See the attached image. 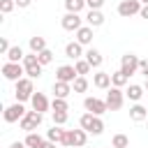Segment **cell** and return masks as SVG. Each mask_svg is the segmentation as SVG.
Instances as JSON below:
<instances>
[{"instance_id":"cell-1","label":"cell","mask_w":148,"mask_h":148,"mask_svg":"<svg viewBox=\"0 0 148 148\" xmlns=\"http://www.w3.org/2000/svg\"><path fill=\"white\" fill-rule=\"evenodd\" d=\"M79 125H81V130H86L88 134H95V136L104 132V123H102V118H99V116H92V113H83L81 120H79Z\"/></svg>"},{"instance_id":"cell-2","label":"cell","mask_w":148,"mask_h":148,"mask_svg":"<svg viewBox=\"0 0 148 148\" xmlns=\"http://www.w3.org/2000/svg\"><path fill=\"white\" fill-rule=\"evenodd\" d=\"M86 141H88V132L86 130H67L62 146L65 148H81V146H86Z\"/></svg>"},{"instance_id":"cell-3","label":"cell","mask_w":148,"mask_h":148,"mask_svg":"<svg viewBox=\"0 0 148 148\" xmlns=\"http://www.w3.org/2000/svg\"><path fill=\"white\" fill-rule=\"evenodd\" d=\"M42 120H44V118H42V113H39V111H28V113L18 120V127H21L23 132H28V134H30V132H35V130L42 125Z\"/></svg>"},{"instance_id":"cell-4","label":"cell","mask_w":148,"mask_h":148,"mask_svg":"<svg viewBox=\"0 0 148 148\" xmlns=\"http://www.w3.org/2000/svg\"><path fill=\"white\" fill-rule=\"evenodd\" d=\"M16 102H25V99H32L35 90H32V79L23 76L21 81H16Z\"/></svg>"},{"instance_id":"cell-5","label":"cell","mask_w":148,"mask_h":148,"mask_svg":"<svg viewBox=\"0 0 148 148\" xmlns=\"http://www.w3.org/2000/svg\"><path fill=\"white\" fill-rule=\"evenodd\" d=\"M23 67H25V74L28 79H39L42 76V65L37 60V53H28L23 58Z\"/></svg>"},{"instance_id":"cell-6","label":"cell","mask_w":148,"mask_h":148,"mask_svg":"<svg viewBox=\"0 0 148 148\" xmlns=\"http://www.w3.org/2000/svg\"><path fill=\"white\" fill-rule=\"evenodd\" d=\"M23 74H25V67L23 65H18V62H5L2 65V76L7 79V81H21L23 79Z\"/></svg>"},{"instance_id":"cell-7","label":"cell","mask_w":148,"mask_h":148,"mask_svg":"<svg viewBox=\"0 0 148 148\" xmlns=\"http://www.w3.org/2000/svg\"><path fill=\"white\" fill-rule=\"evenodd\" d=\"M123 99H125V95H123V90L120 88H116V86H111L109 88V92H106V106H109V111H118L120 106H123Z\"/></svg>"},{"instance_id":"cell-8","label":"cell","mask_w":148,"mask_h":148,"mask_svg":"<svg viewBox=\"0 0 148 148\" xmlns=\"http://www.w3.org/2000/svg\"><path fill=\"white\" fill-rule=\"evenodd\" d=\"M83 106H86V111L92 113V116H102V113L109 111L106 102H104V99H97V97H86V99H83Z\"/></svg>"},{"instance_id":"cell-9","label":"cell","mask_w":148,"mask_h":148,"mask_svg":"<svg viewBox=\"0 0 148 148\" xmlns=\"http://www.w3.org/2000/svg\"><path fill=\"white\" fill-rule=\"evenodd\" d=\"M141 2L139 0H123L120 5H118V14L120 16H125V18H130V16H134V14H139L141 12Z\"/></svg>"},{"instance_id":"cell-10","label":"cell","mask_w":148,"mask_h":148,"mask_svg":"<svg viewBox=\"0 0 148 148\" xmlns=\"http://www.w3.org/2000/svg\"><path fill=\"white\" fill-rule=\"evenodd\" d=\"M25 113H28V111L23 109V104H21V102H16V104H12V106H7V109H5L2 118H5V123H16V120H21Z\"/></svg>"},{"instance_id":"cell-11","label":"cell","mask_w":148,"mask_h":148,"mask_svg":"<svg viewBox=\"0 0 148 148\" xmlns=\"http://www.w3.org/2000/svg\"><path fill=\"white\" fill-rule=\"evenodd\" d=\"M139 62H141V60H139L134 53H125V56L120 58V69H123L127 76H132V74L139 69Z\"/></svg>"},{"instance_id":"cell-12","label":"cell","mask_w":148,"mask_h":148,"mask_svg":"<svg viewBox=\"0 0 148 148\" xmlns=\"http://www.w3.org/2000/svg\"><path fill=\"white\" fill-rule=\"evenodd\" d=\"M76 69L72 67V65H60L58 69H56V81H65V83H74L76 81Z\"/></svg>"},{"instance_id":"cell-13","label":"cell","mask_w":148,"mask_h":148,"mask_svg":"<svg viewBox=\"0 0 148 148\" xmlns=\"http://www.w3.org/2000/svg\"><path fill=\"white\" fill-rule=\"evenodd\" d=\"M60 23H62V28H65V30H74V32L83 28L81 16H79V14H72V12H67V14L62 16V21H60Z\"/></svg>"},{"instance_id":"cell-14","label":"cell","mask_w":148,"mask_h":148,"mask_svg":"<svg viewBox=\"0 0 148 148\" xmlns=\"http://www.w3.org/2000/svg\"><path fill=\"white\" fill-rule=\"evenodd\" d=\"M30 102H32V111H39V113H44V111H49V106H51L44 92H35Z\"/></svg>"},{"instance_id":"cell-15","label":"cell","mask_w":148,"mask_h":148,"mask_svg":"<svg viewBox=\"0 0 148 148\" xmlns=\"http://www.w3.org/2000/svg\"><path fill=\"white\" fill-rule=\"evenodd\" d=\"M65 56L76 62V60H81V56H86V53H83V46H81L79 42H69V44L65 46Z\"/></svg>"},{"instance_id":"cell-16","label":"cell","mask_w":148,"mask_h":148,"mask_svg":"<svg viewBox=\"0 0 148 148\" xmlns=\"http://www.w3.org/2000/svg\"><path fill=\"white\" fill-rule=\"evenodd\" d=\"M72 90H74L72 83H65V81H56V83H53V92H56V97H60V99H67Z\"/></svg>"},{"instance_id":"cell-17","label":"cell","mask_w":148,"mask_h":148,"mask_svg":"<svg viewBox=\"0 0 148 148\" xmlns=\"http://www.w3.org/2000/svg\"><path fill=\"white\" fill-rule=\"evenodd\" d=\"M76 42H79L81 46H88V44L92 42V28H90V25H83L81 30H76Z\"/></svg>"},{"instance_id":"cell-18","label":"cell","mask_w":148,"mask_h":148,"mask_svg":"<svg viewBox=\"0 0 148 148\" xmlns=\"http://www.w3.org/2000/svg\"><path fill=\"white\" fill-rule=\"evenodd\" d=\"M92 83H95V88L106 90V88H111V74H106V72H97V74L92 76Z\"/></svg>"},{"instance_id":"cell-19","label":"cell","mask_w":148,"mask_h":148,"mask_svg":"<svg viewBox=\"0 0 148 148\" xmlns=\"http://www.w3.org/2000/svg\"><path fill=\"white\" fill-rule=\"evenodd\" d=\"M86 23H88L90 28H97V25H102V23H104V14H102L99 9H90V12H88V16H86Z\"/></svg>"},{"instance_id":"cell-20","label":"cell","mask_w":148,"mask_h":148,"mask_svg":"<svg viewBox=\"0 0 148 148\" xmlns=\"http://www.w3.org/2000/svg\"><path fill=\"white\" fill-rule=\"evenodd\" d=\"M130 118H132L134 123H141V120H146V118H148V109H146V106H141V104H134V106L130 109Z\"/></svg>"},{"instance_id":"cell-21","label":"cell","mask_w":148,"mask_h":148,"mask_svg":"<svg viewBox=\"0 0 148 148\" xmlns=\"http://www.w3.org/2000/svg\"><path fill=\"white\" fill-rule=\"evenodd\" d=\"M65 134H67V132L60 130V125H53V127L46 132V139L53 141V143H62V141H65Z\"/></svg>"},{"instance_id":"cell-22","label":"cell","mask_w":148,"mask_h":148,"mask_svg":"<svg viewBox=\"0 0 148 148\" xmlns=\"http://www.w3.org/2000/svg\"><path fill=\"white\" fill-rule=\"evenodd\" d=\"M86 60L90 62V67H99V65L104 62V58H102V53H99L97 49H88V51H86Z\"/></svg>"},{"instance_id":"cell-23","label":"cell","mask_w":148,"mask_h":148,"mask_svg":"<svg viewBox=\"0 0 148 148\" xmlns=\"http://www.w3.org/2000/svg\"><path fill=\"white\" fill-rule=\"evenodd\" d=\"M44 49H46V39H44V37H39V35L30 37V51H32V53H42Z\"/></svg>"},{"instance_id":"cell-24","label":"cell","mask_w":148,"mask_h":148,"mask_svg":"<svg viewBox=\"0 0 148 148\" xmlns=\"http://www.w3.org/2000/svg\"><path fill=\"white\" fill-rule=\"evenodd\" d=\"M127 81H130V76H127L123 69H118V72H113V74H111V86H116V88H123Z\"/></svg>"},{"instance_id":"cell-25","label":"cell","mask_w":148,"mask_h":148,"mask_svg":"<svg viewBox=\"0 0 148 148\" xmlns=\"http://www.w3.org/2000/svg\"><path fill=\"white\" fill-rule=\"evenodd\" d=\"M125 95H127L132 102H139V99L143 97V86H136V83H132V86L125 90Z\"/></svg>"},{"instance_id":"cell-26","label":"cell","mask_w":148,"mask_h":148,"mask_svg":"<svg viewBox=\"0 0 148 148\" xmlns=\"http://www.w3.org/2000/svg\"><path fill=\"white\" fill-rule=\"evenodd\" d=\"M44 141H46V139H42L37 132H30V134L25 136V141H23V143H25L28 148H42V143H44Z\"/></svg>"},{"instance_id":"cell-27","label":"cell","mask_w":148,"mask_h":148,"mask_svg":"<svg viewBox=\"0 0 148 148\" xmlns=\"http://www.w3.org/2000/svg\"><path fill=\"white\" fill-rule=\"evenodd\" d=\"M25 56H23V49L21 46H12L9 53H7V62H21Z\"/></svg>"},{"instance_id":"cell-28","label":"cell","mask_w":148,"mask_h":148,"mask_svg":"<svg viewBox=\"0 0 148 148\" xmlns=\"http://www.w3.org/2000/svg\"><path fill=\"white\" fill-rule=\"evenodd\" d=\"M83 7H86V0H65V9L72 14H79Z\"/></svg>"},{"instance_id":"cell-29","label":"cell","mask_w":148,"mask_h":148,"mask_svg":"<svg viewBox=\"0 0 148 148\" xmlns=\"http://www.w3.org/2000/svg\"><path fill=\"white\" fill-rule=\"evenodd\" d=\"M74 69H76V74H79V76H86V74L90 72V62H88L86 58H81V60H76V62H74Z\"/></svg>"},{"instance_id":"cell-30","label":"cell","mask_w":148,"mask_h":148,"mask_svg":"<svg viewBox=\"0 0 148 148\" xmlns=\"http://www.w3.org/2000/svg\"><path fill=\"white\" fill-rule=\"evenodd\" d=\"M111 146H113V148H130V139H127V134H116V136L111 139Z\"/></svg>"},{"instance_id":"cell-31","label":"cell","mask_w":148,"mask_h":148,"mask_svg":"<svg viewBox=\"0 0 148 148\" xmlns=\"http://www.w3.org/2000/svg\"><path fill=\"white\" fill-rule=\"evenodd\" d=\"M72 88H74V92H86L88 90V79L86 76H76V81L72 83Z\"/></svg>"},{"instance_id":"cell-32","label":"cell","mask_w":148,"mask_h":148,"mask_svg":"<svg viewBox=\"0 0 148 148\" xmlns=\"http://www.w3.org/2000/svg\"><path fill=\"white\" fill-rule=\"evenodd\" d=\"M37 60H39V65H42V67H44V65H49V62H53V51L44 49L42 53H37Z\"/></svg>"},{"instance_id":"cell-33","label":"cell","mask_w":148,"mask_h":148,"mask_svg":"<svg viewBox=\"0 0 148 148\" xmlns=\"http://www.w3.org/2000/svg\"><path fill=\"white\" fill-rule=\"evenodd\" d=\"M51 109H53V111H69V104H67V99L53 97V102H51Z\"/></svg>"},{"instance_id":"cell-34","label":"cell","mask_w":148,"mask_h":148,"mask_svg":"<svg viewBox=\"0 0 148 148\" xmlns=\"http://www.w3.org/2000/svg\"><path fill=\"white\" fill-rule=\"evenodd\" d=\"M67 118H69L67 111H53V125H65Z\"/></svg>"},{"instance_id":"cell-35","label":"cell","mask_w":148,"mask_h":148,"mask_svg":"<svg viewBox=\"0 0 148 148\" xmlns=\"http://www.w3.org/2000/svg\"><path fill=\"white\" fill-rule=\"evenodd\" d=\"M14 7H16V0H0V12L2 14H9Z\"/></svg>"},{"instance_id":"cell-36","label":"cell","mask_w":148,"mask_h":148,"mask_svg":"<svg viewBox=\"0 0 148 148\" xmlns=\"http://www.w3.org/2000/svg\"><path fill=\"white\" fill-rule=\"evenodd\" d=\"M104 5V0H86V7L88 9H99Z\"/></svg>"},{"instance_id":"cell-37","label":"cell","mask_w":148,"mask_h":148,"mask_svg":"<svg viewBox=\"0 0 148 148\" xmlns=\"http://www.w3.org/2000/svg\"><path fill=\"white\" fill-rule=\"evenodd\" d=\"M9 49H12V46H9V42H7L5 37H0V53H5V56H7V53H9Z\"/></svg>"},{"instance_id":"cell-38","label":"cell","mask_w":148,"mask_h":148,"mask_svg":"<svg viewBox=\"0 0 148 148\" xmlns=\"http://www.w3.org/2000/svg\"><path fill=\"white\" fill-rule=\"evenodd\" d=\"M139 72L148 79V60H141V62H139Z\"/></svg>"},{"instance_id":"cell-39","label":"cell","mask_w":148,"mask_h":148,"mask_svg":"<svg viewBox=\"0 0 148 148\" xmlns=\"http://www.w3.org/2000/svg\"><path fill=\"white\" fill-rule=\"evenodd\" d=\"M139 14H141V18H148V5H143V7H141V12H139Z\"/></svg>"},{"instance_id":"cell-40","label":"cell","mask_w":148,"mask_h":148,"mask_svg":"<svg viewBox=\"0 0 148 148\" xmlns=\"http://www.w3.org/2000/svg\"><path fill=\"white\" fill-rule=\"evenodd\" d=\"M30 2H32V0H16V5H18V7H28Z\"/></svg>"},{"instance_id":"cell-41","label":"cell","mask_w":148,"mask_h":148,"mask_svg":"<svg viewBox=\"0 0 148 148\" xmlns=\"http://www.w3.org/2000/svg\"><path fill=\"white\" fill-rule=\"evenodd\" d=\"M42 148H56V143H53V141H49V139H46V141H44V143H42Z\"/></svg>"},{"instance_id":"cell-42","label":"cell","mask_w":148,"mask_h":148,"mask_svg":"<svg viewBox=\"0 0 148 148\" xmlns=\"http://www.w3.org/2000/svg\"><path fill=\"white\" fill-rule=\"evenodd\" d=\"M9 148H28V146H25V143H21V141H14Z\"/></svg>"},{"instance_id":"cell-43","label":"cell","mask_w":148,"mask_h":148,"mask_svg":"<svg viewBox=\"0 0 148 148\" xmlns=\"http://www.w3.org/2000/svg\"><path fill=\"white\" fill-rule=\"evenodd\" d=\"M143 88H146V90H148V79H146V86H143Z\"/></svg>"},{"instance_id":"cell-44","label":"cell","mask_w":148,"mask_h":148,"mask_svg":"<svg viewBox=\"0 0 148 148\" xmlns=\"http://www.w3.org/2000/svg\"><path fill=\"white\" fill-rule=\"evenodd\" d=\"M139 2H143V5H148V0H139Z\"/></svg>"}]
</instances>
